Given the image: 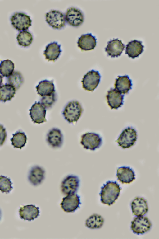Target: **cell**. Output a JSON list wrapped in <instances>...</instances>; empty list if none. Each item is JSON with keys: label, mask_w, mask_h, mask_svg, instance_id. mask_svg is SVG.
<instances>
[{"label": "cell", "mask_w": 159, "mask_h": 239, "mask_svg": "<svg viewBox=\"0 0 159 239\" xmlns=\"http://www.w3.org/2000/svg\"><path fill=\"white\" fill-rule=\"evenodd\" d=\"M2 81V77L0 74V86L1 85Z\"/></svg>", "instance_id": "obj_34"}, {"label": "cell", "mask_w": 159, "mask_h": 239, "mask_svg": "<svg viewBox=\"0 0 159 239\" xmlns=\"http://www.w3.org/2000/svg\"><path fill=\"white\" fill-rule=\"evenodd\" d=\"M45 171L42 167L36 166L30 169L28 178L29 182L32 185L37 186L40 184L45 177Z\"/></svg>", "instance_id": "obj_21"}, {"label": "cell", "mask_w": 159, "mask_h": 239, "mask_svg": "<svg viewBox=\"0 0 159 239\" xmlns=\"http://www.w3.org/2000/svg\"><path fill=\"white\" fill-rule=\"evenodd\" d=\"M11 141L15 148L21 149L26 143L27 137L24 132L18 131L13 134Z\"/></svg>", "instance_id": "obj_28"}, {"label": "cell", "mask_w": 159, "mask_h": 239, "mask_svg": "<svg viewBox=\"0 0 159 239\" xmlns=\"http://www.w3.org/2000/svg\"><path fill=\"white\" fill-rule=\"evenodd\" d=\"M46 21L49 26L54 29H60L65 26V17L61 12L51 10L46 13Z\"/></svg>", "instance_id": "obj_6"}, {"label": "cell", "mask_w": 159, "mask_h": 239, "mask_svg": "<svg viewBox=\"0 0 159 239\" xmlns=\"http://www.w3.org/2000/svg\"><path fill=\"white\" fill-rule=\"evenodd\" d=\"M29 111L30 115L34 122L41 124L46 121V110L40 102H35Z\"/></svg>", "instance_id": "obj_12"}, {"label": "cell", "mask_w": 159, "mask_h": 239, "mask_svg": "<svg viewBox=\"0 0 159 239\" xmlns=\"http://www.w3.org/2000/svg\"><path fill=\"white\" fill-rule=\"evenodd\" d=\"M80 196L75 193L70 194L64 197L61 204V208L65 212H75L81 204Z\"/></svg>", "instance_id": "obj_11"}, {"label": "cell", "mask_w": 159, "mask_h": 239, "mask_svg": "<svg viewBox=\"0 0 159 239\" xmlns=\"http://www.w3.org/2000/svg\"><path fill=\"white\" fill-rule=\"evenodd\" d=\"M137 137V132L135 129L128 127L122 131L116 142L123 149L129 148L134 145Z\"/></svg>", "instance_id": "obj_3"}, {"label": "cell", "mask_w": 159, "mask_h": 239, "mask_svg": "<svg viewBox=\"0 0 159 239\" xmlns=\"http://www.w3.org/2000/svg\"><path fill=\"white\" fill-rule=\"evenodd\" d=\"M0 218H1V212L0 211Z\"/></svg>", "instance_id": "obj_35"}, {"label": "cell", "mask_w": 159, "mask_h": 239, "mask_svg": "<svg viewBox=\"0 0 159 239\" xmlns=\"http://www.w3.org/2000/svg\"><path fill=\"white\" fill-rule=\"evenodd\" d=\"M11 21L13 26L18 30H27L31 25L30 17L22 12L15 13L11 17Z\"/></svg>", "instance_id": "obj_7"}, {"label": "cell", "mask_w": 159, "mask_h": 239, "mask_svg": "<svg viewBox=\"0 0 159 239\" xmlns=\"http://www.w3.org/2000/svg\"><path fill=\"white\" fill-rule=\"evenodd\" d=\"M104 222V219L101 216L95 214L90 216L86 219L85 225L91 229L99 228L102 227Z\"/></svg>", "instance_id": "obj_26"}, {"label": "cell", "mask_w": 159, "mask_h": 239, "mask_svg": "<svg viewBox=\"0 0 159 239\" xmlns=\"http://www.w3.org/2000/svg\"><path fill=\"white\" fill-rule=\"evenodd\" d=\"M14 64L9 59L3 60L0 64V73L4 77H8L13 72Z\"/></svg>", "instance_id": "obj_29"}, {"label": "cell", "mask_w": 159, "mask_h": 239, "mask_svg": "<svg viewBox=\"0 0 159 239\" xmlns=\"http://www.w3.org/2000/svg\"><path fill=\"white\" fill-rule=\"evenodd\" d=\"M16 38L18 44L25 47L29 46L32 43L33 39L32 34L27 30L20 32Z\"/></svg>", "instance_id": "obj_30"}, {"label": "cell", "mask_w": 159, "mask_h": 239, "mask_svg": "<svg viewBox=\"0 0 159 239\" xmlns=\"http://www.w3.org/2000/svg\"><path fill=\"white\" fill-rule=\"evenodd\" d=\"M114 85L115 89L123 94H127L132 85L131 80L127 75L118 76Z\"/></svg>", "instance_id": "obj_22"}, {"label": "cell", "mask_w": 159, "mask_h": 239, "mask_svg": "<svg viewBox=\"0 0 159 239\" xmlns=\"http://www.w3.org/2000/svg\"><path fill=\"white\" fill-rule=\"evenodd\" d=\"M102 143V138L98 134L88 132L81 136L80 143L86 149L95 150L99 148Z\"/></svg>", "instance_id": "obj_4"}, {"label": "cell", "mask_w": 159, "mask_h": 239, "mask_svg": "<svg viewBox=\"0 0 159 239\" xmlns=\"http://www.w3.org/2000/svg\"><path fill=\"white\" fill-rule=\"evenodd\" d=\"M83 109L80 104L76 101L69 102L65 107L62 114L69 123L77 122L81 116Z\"/></svg>", "instance_id": "obj_2"}, {"label": "cell", "mask_w": 159, "mask_h": 239, "mask_svg": "<svg viewBox=\"0 0 159 239\" xmlns=\"http://www.w3.org/2000/svg\"><path fill=\"white\" fill-rule=\"evenodd\" d=\"M125 45L118 38L113 39L107 42L105 51L111 57L120 56L124 50Z\"/></svg>", "instance_id": "obj_14"}, {"label": "cell", "mask_w": 159, "mask_h": 239, "mask_svg": "<svg viewBox=\"0 0 159 239\" xmlns=\"http://www.w3.org/2000/svg\"><path fill=\"white\" fill-rule=\"evenodd\" d=\"M61 50V45L54 42L48 44L44 52L45 59L48 61H54L59 56Z\"/></svg>", "instance_id": "obj_23"}, {"label": "cell", "mask_w": 159, "mask_h": 239, "mask_svg": "<svg viewBox=\"0 0 159 239\" xmlns=\"http://www.w3.org/2000/svg\"><path fill=\"white\" fill-rule=\"evenodd\" d=\"M24 79L21 73L18 71H13L8 77L7 84L12 86L16 90H18L23 82Z\"/></svg>", "instance_id": "obj_27"}, {"label": "cell", "mask_w": 159, "mask_h": 239, "mask_svg": "<svg viewBox=\"0 0 159 239\" xmlns=\"http://www.w3.org/2000/svg\"><path fill=\"white\" fill-rule=\"evenodd\" d=\"M10 179L3 176H0V190L3 193H9L13 189Z\"/></svg>", "instance_id": "obj_31"}, {"label": "cell", "mask_w": 159, "mask_h": 239, "mask_svg": "<svg viewBox=\"0 0 159 239\" xmlns=\"http://www.w3.org/2000/svg\"><path fill=\"white\" fill-rule=\"evenodd\" d=\"M7 137L6 129L2 125L0 124V146L3 145Z\"/></svg>", "instance_id": "obj_33"}, {"label": "cell", "mask_w": 159, "mask_h": 239, "mask_svg": "<svg viewBox=\"0 0 159 239\" xmlns=\"http://www.w3.org/2000/svg\"><path fill=\"white\" fill-rule=\"evenodd\" d=\"M39 209L38 207L33 205H27L21 207L19 211L20 217L24 220L29 221L33 220L39 215Z\"/></svg>", "instance_id": "obj_20"}, {"label": "cell", "mask_w": 159, "mask_h": 239, "mask_svg": "<svg viewBox=\"0 0 159 239\" xmlns=\"http://www.w3.org/2000/svg\"><path fill=\"white\" fill-rule=\"evenodd\" d=\"M56 100L55 91L52 94L43 96L40 100L41 104L45 108L51 107Z\"/></svg>", "instance_id": "obj_32"}, {"label": "cell", "mask_w": 159, "mask_h": 239, "mask_svg": "<svg viewBox=\"0 0 159 239\" xmlns=\"http://www.w3.org/2000/svg\"><path fill=\"white\" fill-rule=\"evenodd\" d=\"M121 188L116 181H108L101 188V202L110 206L117 199Z\"/></svg>", "instance_id": "obj_1"}, {"label": "cell", "mask_w": 159, "mask_h": 239, "mask_svg": "<svg viewBox=\"0 0 159 239\" xmlns=\"http://www.w3.org/2000/svg\"><path fill=\"white\" fill-rule=\"evenodd\" d=\"M16 91L12 86L8 84L0 86V101L5 102L10 100L14 97Z\"/></svg>", "instance_id": "obj_25"}, {"label": "cell", "mask_w": 159, "mask_h": 239, "mask_svg": "<svg viewBox=\"0 0 159 239\" xmlns=\"http://www.w3.org/2000/svg\"><path fill=\"white\" fill-rule=\"evenodd\" d=\"M101 77L98 71L94 70L89 71L81 81L83 87L89 91H94L99 84Z\"/></svg>", "instance_id": "obj_5"}, {"label": "cell", "mask_w": 159, "mask_h": 239, "mask_svg": "<svg viewBox=\"0 0 159 239\" xmlns=\"http://www.w3.org/2000/svg\"><path fill=\"white\" fill-rule=\"evenodd\" d=\"M80 182V179L77 176L73 175L67 176L61 183L62 192L66 195L75 193L79 188Z\"/></svg>", "instance_id": "obj_10"}, {"label": "cell", "mask_w": 159, "mask_h": 239, "mask_svg": "<svg viewBox=\"0 0 159 239\" xmlns=\"http://www.w3.org/2000/svg\"><path fill=\"white\" fill-rule=\"evenodd\" d=\"M151 226L152 224L147 217L141 216L134 218L131 222V227L133 233L139 235L149 231Z\"/></svg>", "instance_id": "obj_8"}, {"label": "cell", "mask_w": 159, "mask_h": 239, "mask_svg": "<svg viewBox=\"0 0 159 239\" xmlns=\"http://www.w3.org/2000/svg\"><path fill=\"white\" fill-rule=\"evenodd\" d=\"M97 39L91 33L82 35L79 38L77 44L82 50L85 51L93 49L97 43Z\"/></svg>", "instance_id": "obj_16"}, {"label": "cell", "mask_w": 159, "mask_h": 239, "mask_svg": "<svg viewBox=\"0 0 159 239\" xmlns=\"http://www.w3.org/2000/svg\"><path fill=\"white\" fill-rule=\"evenodd\" d=\"M124 95L115 89L111 88L107 91L106 98L108 105L111 109H117L123 105Z\"/></svg>", "instance_id": "obj_13"}, {"label": "cell", "mask_w": 159, "mask_h": 239, "mask_svg": "<svg viewBox=\"0 0 159 239\" xmlns=\"http://www.w3.org/2000/svg\"><path fill=\"white\" fill-rule=\"evenodd\" d=\"M65 19L68 24L73 26H80L84 21V14L79 9L72 7L67 9Z\"/></svg>", "instance_id": "obj_9"}, {"label": "cell", "mask_w": 159, "mask_h": 239, "mask_svg": "<svg viewBox=\"0 0 159 239\" xmlns=\"http://www.w3.org/2000/svg\"><path fill=\"white\" fill-rule=\"evenodd\" d=\"M36 88L38 94L42 96L49 95L55 91L53 80L42 81Z\"/></svg>", "instance_id": "obj_24"}, {"label": "cell", "mask_w": 159, "mask_h": 239, "mask_svg": "<svg viewBox=\"0 0 159 239\" xmlns=\"http://www.w3.org/2000/svg\"><path fill=\"white\" fill-rule=\"evenodd\" d=\"M144 48L142 41L134 40L129 42L126 45L125 53L129 57L134 59L143 52Z\"/></svg>", "instance_id": "obj_18"}, {"label": "cell", "mask_w": 159, "mask_h": 239, "mask_svg": "<svg viewBox=\"0 0 159 239\" xmlns=\"http://www.w3.org/2000/svg\"><path fill=\"white\" fill-rule=\"evenodd\" d=\"M116 176L122 183L129 184L135 180L134 171L129 167L122 166L118 168Z\"/></svg>", "instance_id": "obj_19"}, {"label": "cell", "mask_w": 159, "mask_h": 239, "mask_svg": "<svg viewBox=\"0 0 159 239\" xmlns=\"http://www.w3.org/2000/svg\"><path fill=\"white\" fill-rule=\"evenodd\" d=\"M47 141L48 144L52 148L61 147L63 142V136L60 130L57 128L51 129L47 136Z\"/></svg>", "instance_id": "obj_15"}, {"label": "cell", "mask_w": 159, "mask_h": 239, "mask_svg": "<svg viewBox=\"0 0 159 239\" xmlns=\"http://www.w3.org/2000/svg\"><path fill=\"white\" fill-rule=\"evenodd\" d=\"M131 205L133 214L137 216H143L148 211L147 201L142 197H136Z\"/></svg>", "instance_id": "obj_17"}]
</instances>
